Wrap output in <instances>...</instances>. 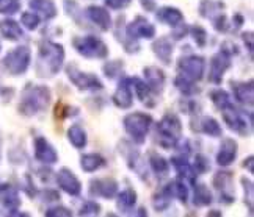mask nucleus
Wrapping results in <instances>:
<instances>
[{
	"label": "nucleus",
	"mask_w": 254,
	"mask_h": 217,
	"mask_svg": "<svg viewBox=\"0 0 254 217\" xmlns=\"http://www.w3.org/2000/svg\"><path fill=\"white\" fill-rule=\"evenodd\" d=\"M64 61V48L63 45L52 43V41H43L40 44V55H38V64L36 71L40 77H51L58 74Z\"/></svg>",
	"instance_id": "nucleus-1"
},
{
	"label": "nucleus",
	"mask_w": 254,
	"mask_h": 217,
	"mask_svg": "<svg viewBox=\"0 0 254 217\" xmlns=\"http://www.w3.org/2000/svg\"><path fill=\"white\" fill-rule=\"evenodd\" d=\"M49 102H51V91L46 86L28 85L22 92L21 103H19V111L24 116H35L44 111Z\"/></svg>",
	"instance_id": "nucleus-2"
},
{
	"label": "nucleus",
	"mask_w": 254,
	"mask_h": 217,
	"mask_svg": "<svg viewBox=\"0 0 254 217\" xmlns=\"http://www.w3.org/2000/svg\"><path fill=\"white\" fill-rule=\"evenodd\" d=\"M181 131H182V125L179 117L176 114H165L160 124L157 125L159 144L163 149H173L179 141Z\"/></svg>",
	"instance_id": "nucleus-3"
},
{
	"label": "nucleus",
	"mask_w": 254,
	"mask_h": 217,
	"mask_svg": "<svg viewBox=\"0 0 254 217\" xmlns=\"http://www.w3.org/2000/svg\"><path fill=\"white\" fill-rule=\"evenodd\" d=\"M151 124H152V117L144 113H132L124 117L126 131L129 133V136L136 144H143L146 141Z\"/></svg>",
	"instance_id": "nucleus-4"
},
{
	"label": "nucleus",
	"mask_w": 254,
	"mask_h": 217,
	"mask_svg": "<svg viewBox=\"0 0 254 217\" xmlns=\"http://www.w3.org/2000/svg\"><path fill=\"white\" fill-rule=\"evenodd\" d=\"M74 48L85 58H105L109 55V48L102 39L96 36H82L74 39Z\"/></svg>",
	"instance_id": "nucleus-5"
},
{
	"label": "nucleus",
	"mask_w": 254,
	"mask_h": 217,
	"mask_svg": "<svg viewBox=\"0 0 254 217\" xmlns=\"http://www.w3.org/2000/svg\"><path fill=\"white\" fill-rule=\"evenodd\" d=\"M30 48L22 45L17 47L14 50L9 52L5 58H3V64L8 69L9 74L13 75H21L24 74L28 66H30Z\"/></svg>",
	"instance_id": "nucleus-6"
},
{
	"label": "nucleus",
	"mask_w": 254,
	"mask_h": 217,
	"mask_svg": "<svg viewBox=\"0 0 254 217\" xmlns=\"http://www.w3.org/2000/svg\"><path fill=\"white\" fill-rule=\"evenodd\" d=\"M66 72H67V77H69V80L79 87L80 91H101L104 87L102 82L96 75L82 72L75 64L67 66Z\"/></svg>",
	"instance_id": "nucleus-7"
},
{
	"label": "nucleus",
	"mask_w": 254,
	"mask_h": 217,
	"mask_svg": "<svg viewBox=\"0 0 254 217\" xmlns=\"http://www.w3.org/2000/svg\"><path fill=\"white\" fill-rule=\"evenodd\" d=\"M220 111L223 114L224 122L228 124V127L231 128V130L237 131L240 134H250L251 133V121L247 122L245 116H243L231 102L228 105H224Z\"/></svg>",
	"instance_id": "nucleus-8"
},
{
	"label": "nucleus",
	"mask_w": 254,
	"mask_h": 217,
	"mask_svg": "<svg viewBox=\"0 0 254 217\" xmlns=\"http://www.w3.org/2000/svg\"><path fill=\"white\" fill-rule=\"evenodd\" d=\"M178 69L181 71L182 75L189 77L190 80H193V82H198L204 77L206 61H204V58L196 56V55L182 56L179 60V63H178Z\"/></svg>",
	"instance_id": "nucleus-9"
},
{
	"label": "nucleus",
	"mask_w": 254,
	"mask_h": 217,
	"mask_svg": "<svg viewBox=\"0 0 254 217\" xmlns=\"http://www.w3.org/2000/svg\"><path fill=\"white\" fill-rule=\"evenodd\" d=\"M231 66V53L223 48L220 53H217L210 61V72H209V80L215 85L221 83L223 74L228 71Z\"/></svg>",
	"instance_id": "nucleus-10"
},
{
	"label": "nucleus",
	"mask_w": 254,
	"mask_h": 217,
	"mask_svg": "<svg viewBox=\"0 0 254 217\" xmlns=\"http://www.w3.org/2000/svg\"><path fill=\"white\" fill-rule=\"evenodd\" d=\"M57 183H58V187H60L62 191H64L69 195L75 197L82 192V184H80L79 178H77V176L74 175V172L67 169V167H63V169L58 171Z\"/></svg>",
	"instance_id": "nucleus-11"
},
{
	"label": "nucleus",
	"mask_w": 254,
	"mask_h": 217,
	"mask_svg": "<svg viewBox=\"0 0 254 217\" xmlns=\"http://www.w3.org/2000/svg\"><path fill=\"white\" fill-rule=\"evenodd\" d=\"M127 36L130 39H138V38H146V39H152L155 36V27L146 21L144 17H136L132 24L127 25L126 28Z\"/></svg>",
	"instance_id": "nucleus-12"
},
{
	"label": "nucleus",
	"mask_w": 254,
	"mask_h": 217,
	"mask_svg": "<svg viewBox=\"0 0 254 217\" xmlns=\"http://www.w3.org/2000/svg\"><path fill=\"white\" fill-rule=\"evenodd\" d=\"M130 78H123L118 85V89L113 94V103L121 108V110H127L133 103V94H132V86H130Z\"/></svg>",
	"instance_id": "nucleus-13"
},
{
	"label": "nucleus",
	"mask_w": 254,
	"mask_h": 217,
	"mask_svg": "<svg viewBox=\"0 0 254 217\" xmlns=\"http://www.w3.org/2000/svg\"><path fill=\"white\" fill-rule=\"evenodd\" d=\"M118 191V184L112 178L93 180L90 183V194L94 197H104V199H113Z\"/></svg>",
	"instance_id": "nucleus-14"
},
{
	"label": "nucleus",
	"mask_w": 254,
	"mask_h": 217,
	"mask_svg": "<svg viewBox=\"0 0 254 217\" xmlns=\"http://www.w3.org/2000/svg\"><path fill=\"white\" fill-rule=\"evenodd\" d=\"M35 156L38 161L46 164H54L58 160V155L54 147L49 144L44 137H36L35 141Z\"/></svg>",
	"instance_id": "nucleus-15"
},
{
	"label": "nucleus",
	"mask_w": 254,
	"mask_h": 217,
	"mask_svg": "<svg viewBox=\"0 0 254 217\" xmlns=\"http://www.w3.org/2000/svg\"><path fill=\"white\" fill-rule=\"evenodd\" d=\"M232 91L236 100L245 106H253L254 103V87L253 82H242V83H232Z\"/></svg>",
	"instance_id": "nucleus-16"
},
{
	"label": "nucleus",
	"mask_w": 254,
	"mask_h": 217,
	"mask_svg": "<svg viewBox=\"0 0 254 217\" xmlns=\"http://www.w3.org/2000/svg\"><path fill=\"white\" fill-rule=\"evenodd\" d=\"M86 17L90 19L93 24H96L102 32H107L112 27V17L109 11H105L101 6H90L86 8Z\"/></svg>",
	"instance_id": "nucleus-17"
},
{
	"label": "nucleus",
	"mask_w": 254,
	"mask_h": 217,
	"mask_svg": "<svg viewBox=\"0 0 254 217\" xmlns=\"http://www.w3.org/2000/svg\"><path fill=\"white\" fill-rule=\"evenodd\" d=\"M231 181H232V175L231 172H218L217 175H215L213 178V184L215 187L221 192V199L224 203H231L236 200V197H234L232 192H228V187L231 186Z\"/></svg>",
	"instance_id": "nucleus-18"
},
{
	"label": "nucleus",
	"mask_w": 254,
	"mask_h": 217,
	"mask_svg": "<svg viewBox=\"0 0 254 217\" xmlns=\"http://www.w3.org/2000/svg\"><path fill=\"white\" fill-rule=\"evenodd\" d=\"M144 78H146V85L151 91L154 92H162L163 91V85H165V75L159 67L149 66L144 69Z\"/></svg>",
	"instance_id": "nucleus-19"
},
{
	"label": "nucleus",
	"mask_w": 254,
	"mask_h": 217,
	"mask_svg": "<svg viewBox=\"0 0 254 217\" xmlns=\"http://www.w3.org/2000/svg\"><path fill=\"white\" fill-rule=\"evenodd\" d=\"M237 156V142L234 139H224L220 145V152L217 155V163L220 166H229Z\"/></svg>",
	"instance_id": "nucleus-20"
},
{
	"label": "nucleus",
	"mask_w": 254,
	"mask_h": 217,
	"mask_svg": "<svg viewBox=\"0 0 254 217\" xmlns=\"http://www.w3.org/2000/svg\"><path fill=\"white\" fill-rule=\"evenodd\" d=\"M152 50H154L155 56H157L163 64H170L171 63L173 45H171V41L167 36L159 38L157 41L152 44Z\"/></svg>",
	"instance_id": "nucleus-21"
},
{
	"label": "nucleus",
	"mask_w": 254,
	"mask_h": 217,
	"mask_svg": "<svg viewBox=\"0 0 254 217\" xmlns=\"http://www.w3.org/2000/svg\"><path fill=\"white\" fill-rule=\"evenodd\" d=\"M0 200H2L3 206L11 211H16L21 205V199L19 194L13 186L9 184H0Z\"/></svg>",
	"instance_id": "nucleus-22"
},
{
	"label": "nucleus",
	"mask_w": 254,
	"mask_h": 217,
	"mask_svg": "<svg viewBox=\"0 0 254 217\" xmlns=\"http://www.w3.org/2000/svg\"><path fill=\"white\" fill-rule=\"evenodd\" d=\"M171 164L174 166V169L178 171L179 176L189 180L190 183H194V178H196L198 174L194 171V167L185 160V158H171Z\"/></svg>",
	"instance_id": "nucleus-23"
},
{
	"label": "nucleus",
	"mask_w": 254,
	"mask_h": 217,
	"mask_svg": "<svg viewBox=\"0 0 254 217\" xmlns=\"http://www.w3.org/2000/svg\"><path fill=\"white\" fill-rule=\"evenodd\" d=\"M157 19H159L160 22L167 24V25H171V27H176V25H179L181 22H184L182 13L179 11L178 8H171V6L160 8L159 13H157Z\"/></svg>",
	"instance_id": "nucleus-24"
},
{
	"label": "nucleus",
	"mask_w": 254,
	"mask_h": 217,
	"mask_svg": "<svg viewBox=\"0 0 254 217\" xmlns=\"http://www.w3.org/2000/svg\"><path fill=\"white\" fill-rule=\"evenodd\" d=\"M224 8V5L221 2H215V0H202L199 5V14L202 17H207L210 21H213L215 17H218L220 14H223L221 9Z\"/></svg>",
	"instance_id": "nucleus-25"
},
{
	"label": "nucleus",
	"mask_w": 254,
	"mask_h": 217,
	"mask_svg": "<svg viewBox=\"0 0 254 217\" xmlns=\"http://www.w3.org/2000/svg\"><path fill=\"white\" fill-rule=\"evenodd\" d=\"M0 32H2V35L6 39H9V41H17V39H21L24 36L22 28L19 27V24L13 21V19H6V21L0 24Z\"/></svg>",
	"instance_id": "nucleus-26"
},
{
	"label": "nucleus",
	"mask_w": 254,
	"mask_h": 217,
	"mask_svg": "<svg viewBox=\"0 0 254 217\" xmlns=\"http://www.w3.org/2000/svg\"><path fill=\"white\" fill-rule=\"evenodd\" d=\"M30 8L41 13L44 19H52L57 16V6L52 0H30Z\"/></svg>",
	"instance_id": "nucleus-27"
},
{
	"label": "nucleus",
	"mask_w": 254,
	"mask_h": 217,
	"mask_svg": "<svg viewBox=\"0 0 254 217\" xmlns=\"http://www.w3.org/2000/svg\"><path fill=\"white\" fill-rule=\"evenodd\" d=\"M105 164V160L97 153H88V155H83L82 160H80V166L85 172H94L97 169H101V167Z\"/></svg>",
	"instance_id": "nucleus-28"
},
{
	"label": "nucleus",
	"mask_w": 254,
	"mask_h": 217,
	"mask_svg": "<svg viewBox=\"0 0 254 217\" xmlns=\"http://www.w3.org/2000/svg\"><path fill=\"white\" fill-rule=\"evenodd\" d=\"M67 137H69L71 144L75 149H83L86 145V133L79 124L71 125V128L67 130Z\"/></svg>",
	"instance_id": "nucleus-29"
},
{
	"label": "nucleus",
	"mask_w": 254,
	"mask_h": 217,
	"mask_svg": "<svg viewBox=\"0 0 254 217\" xmlns=\"http://www.w3.org/2000/svg\"><path fill=\"white\" fill-rule=\"evenodd\" d=\"M136 203V194L135 191L132 189H126L123 191L120 195H118V202H116V205H118V208L123 211V213H130L133 210V206Z\"/></svg>",
	"instance_id": "nucleus-30"
},
{
	"label": "nucleus",
	"mask_w": 254,
	"mask_h": 217,
	"mask_svg": "<svg viewBox=\"0 0 254 217\" xmlns=\"http://www.w3.org/2000/svg\"><path fill=\"white\" fill-rule=\"evenodd\" d=\"M174 85L176 87L185 95H193V94H196L198 92V87L194 86V82L190 80L189 77H185V75H178L176 77V80H174Z\"/></svg>",
	"instance_id": "nucleus-31"
},
{
	"label": "nucleus",
	"mask_w": 254,
	"mask_h": 217,
	"mask_svg": "<svg viewBox=\"0 0 254 217\" xmlns=\"http://www.w3.org/2000/svg\"><path fill=\"white\" fill-rule=\"evenodd\" d=\"M201 131L209 134V136H212V137H218L223 133L220 124L215 121L213 117H202V121H201Z\"/></svg>",
	"instance_id": "nucleus-32"
},
{
	"label": "nucleus",
	"mask_w": 254,
	"mask_h": 217,
	"mask_svg": "<svg viewBox=\"0 0 254 217\" xmlns=\"http://www.w3.org/2000/svg\"><path fill=\"white\" fill-rule=\"evenodd\" d=\"M212 203V194L206 184H198L194 186V205L198 206H206Z\"/></svg>",
	"instance_id": "nucleus-33"
},
{
	"label": "nucleus",
	"mask_w": 254,
	"mask_h": 217,
	"mask_svg": "<svg viewBox=\"0 0 254 217\" xmlns=\"http://www.w3.org/2000/svg\"><path fill=\"white\" fill-rule=\"evenodd\" d=\"M149 164H151V169L157 174V175H165L168 172V161L165 160L163 156L157 155V153H152L149 158Z\"/></svg>",
	"instance_id": "nucleus-34"
},
{
	"label": "nucleus",
	"mask_w": 254,
	"mask_h": 217,
	"mask_svg": "<svg viewBox=\"0 0 254 217\" xmlns=\"http://www.w3.org/2000/svg\"><path fill=\"white\" fill-rule=\"evenodd\" d=\"M120 152L126 158V161H127V164H129V167H132V169H133V167L136 166V161H138V158H140L138 152L130 149V144H127V142L120 144Z\"/></svg>",
	"instance_id": "nucleus-35"
},
{
	"label": "nucleus",
	"mask_w": 254,
	"mask_h": 217,
	"mask_svg": "<svg viewBox=\"0 0 254 217\" xmlns=\"http://www.w3.org/2000/svg\"><path fill=\"white\" fill-rule=\"evenodd\" d=\"M132 80V85H135V91H136V95H138V98L141 102H146L149 97V87L148 85H146V82L140 80V78H130Z\"/></svg>",
	"instance_id": "nucleus-36"
},
{
	"label": "nucleus",
	"mask_w": 254,
	"mask_h": 217,
	"mask_svg": "<svg viewBox=\"0 0 254 217\" xmlns=\"http://www.w3.org/2000/svg\"><path fill=\"white\" fill-rule=\"evenodd\" d=\"M210 98H212V102L213 105L218 108V110H221V108L224 105H228L231 102V98H229V94L226 91H221V89H217V91H213L210 94Z\"/></svg>",
	"instance_id": "nucleus-37"
},
{
	"label": "nucleus",
	"mask_w": 254,
	"mask_h": 217,
	"mask_svg": "<svg viewBox=\"0 0 254 217\" xmlns=\"http://www.w3.org/2000/svg\"><path fill=\"white\" fill-rule=\"evenodd\" d=\"M19 8H21V2L19 0H0V13L13 14L19 11Z\"/></svg>",
	"instance_id": "nucleus-38"
},
{
	"label": "nucleus",
	"mask_w": 254,
	"mask_h": 217,
	"mask_svg": "<svg viewBox=\"0 0 254 217\" xmlns=\"http://www.w3.org/2000/svg\"><path fill=\"white\" fill-rule=\"evenodd\" d=\"M21 21L27 30H36L38 25H40V17H38L35 13H24Z\"/></svg>",
	"instance_id": "nucleus-39"
},
{
	"label": "nucleus",
	"mask_w": 254,
	"mask_h": 217,
	"mask_svg": "<svg viewBox=\"0 0 254 217\" xmlns=\"http://www.w3.org/2000/svg\"><path fill=\"white\" fill-rule=\"evenodd\" d=\"M101 213V206L99 203H96V202H86L82 205V208H80V216H97Z\"/></svg>",
	"instance_id": "nucleus-40"
},
{
	"label": "nucleus",
	"mask_w": 254,
	"mask_h": 217,
	"mask_svg": "<svg viewBox=\"0 0 254 217\" xmlns=\"http://www.w3.org/2000/svg\"><path fill=\"white\" fill-rule=\"evenodd\" d=\"M191 35H193L194 41H196V44H198L199 47H204V45H206V43H207V33H206V30H204L202 27H199V25L193 27V28H191Z\"/></svg>",
	"instance_id": "nucleus-41"
},
{
	"label": "nucleus",
	"mask_w": 254,
	"mask_h": 217,
	"mask_svg": "<svg viewBox=\"0 0 254 217\" xmlns=\"http://www.w3.org/2000/svg\"><path fill=\"white\" fill-rule=\"evenodd\" d=\"M121 69H123V63L113 61V63H109V64L104 66V72H105V75L109 77V78H115L116 75L121 72Z\"/></svg>",
	"instance_id": "nucleus-42"
},
{
	"label": "nucleus",
	"mask_w": 254,
	"mask_h": 217,
	"mask_svg": "<svg viewBox=\"0 0 254 217\" xmlns=\"http://www.w3.org/2000/svg\"><path fill=\"white\" fill-rule=\"evenodd\" d=\"M46 216L47 217H69L72 216V213L64 208V206H54V208H49L46 211Z\"/></svg>",
	"instance_id": "nucleus-43"
},
{
	"label": "nucleus",
	"mask_w": 254,
	"mask_h": 217,
	"mask_svg": "<svg viewBox=\"0 0 254 217\" xmlns=\"http://www.w3.org/2000/svg\"><path fill=\"white\" fill-rule=\"evenodd\" d=\"M242 183H243V187H245V197L248 200V210L250 213L253 214V183L247 178H242Z\"/></svg>",
	"instance_id": "nucleus-44"
},
{
	"label": "nucleus",
	"mask_w": 254,
	"mask_h": 217,
	"mask_svg": "<svg viewBox=\"0 0 254 217\" xmlns=\"http://www.w3.org/2000/svg\"><path fill=\"white\" fill-rule=\"evenodd\" d=\"M168 203H170V199L165 194H162L160 197L157 195L154 199V208L155 210H159V211H162V210H165L168 206Z\"/></svg>",
	"instance_id": "nucleus-45"
},
{
	"label": "nucleus",
	"mask_w": 254,
	"mask_h": 217,
	"mask_svg": "<svg viewBox=\"0 0 254 217\" xmlns=\"http://www.w3.org/2000/svg\"><path fill=\"white\" fill-rule=\"evenodd\" d=\"M132 0H105V3L112 9H121L126 8L127 5H130Z\"/></svg>",
	"instance_id": "nucleus-46"
},
{
	"label": "nucleus",
	"mask_w": 254,
	"mask_h": 217,
	"mask_svg": "<svg viewBox=\"0 0 254 217\" xmlns=\"http://www.w3.org/2000/svg\"><path fill=\"white\" fill-rule=\"evenodd\" d=\"M209 169V163L202 155L196 156V164H194V171L196 172H206Z\"/></svg>",
	"instance_id": "nucleus-47"
},
{
	"label": "nucleus",
	"mask_w": 254,
	"mask_h": 217,
	"mask_svg": "<svg viewBox=\"0 0 254 217\" xmlns=\"http://www.w3.org/2000/svg\"><path fill=\"white\" fill-rule=\"evenodd\" d=\"M178 27H179V28H176V32L173 33V38H174V39H181L185 33H187V27H185L182 22H181Z\"/></svg>",
	"instance_id": "nucleus-48"
},
{
	"label": "nucleus",
	"mask_w": 254,
	"mask_h": 217,
	"mask_svg": "<svg viewBox=\"0 0 254 217\" xmlns=\"http://www.w3.org/2000/svg\"><path fill=\"white\" fill-rule=\"evenodd\" d=\"M243 41H245V44H248V50L253 52V33L243 35Z\"/></svg>",
	"instance_id": "nucleus-49"
},
{
	"label": "nucleus",
	"mask_w": 254,
	"mask_h": 217,
	"mask_svg": "<svg viewBox=\"0 0 254 217\" xmlns=\"http://www.w3.org/2000/svg\"><path fill=\"white\" fill-rule=\"evenodd\" d=\"M253 156H250L248 158V160H245V163H243V166H245V167H248V171H250V174H253L254 172V167H253Z\"/></svg>",
	"instance_id": "nucleus-50"
}]
</instances>
